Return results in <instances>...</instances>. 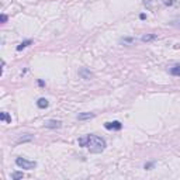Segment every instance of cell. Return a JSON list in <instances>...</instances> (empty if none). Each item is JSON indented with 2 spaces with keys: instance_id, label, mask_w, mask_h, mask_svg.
Returning <instances> with one entry per match:
<instances>
[{
  "instance_id": "cell-12",
  "label": "cell",
  "mask_w": 180,
  "mask_h": 180,
  "mask_svg": "<svg viewBox=\"0 0 180 180\" xmlns=\"http://www.w3.org/2000/svg\"><path fill=\"white\" fill-rule=\"evenodd\" d=\"M24 177V175L21 173V172H14V173H12V179L13 180H18V179H23Z\"/></svg>"
},
{
  "instance_id": "cell-17",
  "label": "cell",
  "mask_w": 180,
  "mask_h": 180,
  "mask_svg": "<svg viewBox=\"0 0 180 180\" xmlns=\"http://www.w3.org/2000/svg\"><path fill=\"white\" fill-rule=\"evenodd\" d=\"M152 166H154V163H146V165H145V169H151Z\"/></svg>"
},
{
  "instance_id": "cell-13",
  "label": "cell",
  "mask_w": 180,
  "mask_h": 180,
  "mask_svg": "<svg viewBox=\"0 0 180 180\" xmlns=\"http://www.w3.org/2000/svg\"><path fill=\"white\" fill-rule=\"evenodd\" d=\"M170 26L176 27V28H179V30H180V17L175 18V20H172V21H170Z\"/></svg>"
},
{
  "instance_id": "cell-1",
  "label": "cell",
  "mask_w": 180,
  "mask_h": 180,
  "mask_svg": "<svg viewBox=\"0 0 180 180\" xmlns=\"http://www.w3.org/2000/svg\"><path fill=\"white\" fill-rule=\"evenodd\" d=\"M79 145L87 148L91 154H102L107 146L104 138L97 135H86L83 138H79Z\"/></svg>"
},
{
  "instance_id": "cell-3",
  "label": "cell",
  "mask_w": 180,
  "mask_h": 180,
  "mask_svg": "<svg viewBox=\"0 0 180 180\" xmlns=\"http://www.w3.org/2000/svg\"><path fill=\"white\" fill-rule=\"evenodd\" d=\"M104 128L106 129H114V131H120L122 128V124L120 121H113V122H106L104 124Z\"/></svg>"
},
{
  "instance_id": "cell-11",
  "label": "cell",
  "mask_w": 180,
  "mask_h": 180,
  "mask_svg": "<svg viewBox=\"0 0 180 180\" xmlns=\"http://www.w3.org/2000/svg\"><path fill=\"white\" fill-rule=\"evenodd\" d=\"M170 73L173 76H180V65H175L173 68H170Z\"/></svg>"
},
{
  "instance_id": "cell-2",
  "label": "cell",
  "mask_w": 180,
  "mask_h": 180,
  "mask_svg": "<svg viewBox=\"0 0 180 180\" xmlns=\"http://www.w3.org/2000/svg\"><path fill=\"white\" fill-rule=\"evenodd\" d=\"M16 165L18 167H21V169H26V170H32L37 166V162L35 160H28V159H24V158H17Z\"/></svg>"
},
{
  "instance_id": "cell-18",
  "label": "cell",
  "mask_w": 180,
  "mask_h": 180,
  "mask_svg": "<svg viewBox=\"0 0 180 180\" xmlns=\"http://www.w3.org/2000/svg\"><path fill=\"white\" fill-rule=\"evenodd\" d=\"M139 18H141V20H145V18H146V16H145V14H141V16H139Z\"/></svg>"
},
{
  "instance_id": "cell-7",
  "label": "cell",
  "mask_w": 180,
  "mask_h": 180,
  "mask_svg": "<svg viewBox=\"0 0 180 180\" xmlns=\"http://www.w3.org/2000/svg\"><path fill=\"white\" fill-rule=\"evenodd\" d=\"M37 106H38L39 108H47L48 106H49V102L47 100V99H44V97H41L37 100Z\"/></svg>"
},
{
  "instance_id": "cell-5",
  "label": "cell",
  "mask_w": 180,
  "mask_h": 180,
  "mask_svg": "<svg viewBox=\"0 0 180 180\" xmlns=\"http://www.w3.org/2000/svg\"><path fill=\"white\" fill-rule=\"evenodd\" d=\"M79 75L83 77V79H86V80H89L90 77L93 76V75H91V72H90L89 69H86V68H82V69L79 70Z\"/></svg>"
},
{
  "instance_id": "cell-10",
  "label": "cell",
  "mask_w": 180,
  "mask_h": 180,
  "mask_svg": "<svg viewBox=\"0 0 180 180\" xmlns=\"http://www.w3.org/2000/svg\"><path fill=\"white\" fill-rule=\"evenodd\" d=\"M31 44H32V41H31V39L23 41V42H21V44H20L18 47H17V51H23L24 48H27V47H28V45H31Z\"/></svg>"
},
{
  "instance_id": "cell-4",
  "label": "cell",
  "mask_w": 180,
  "mask_h": 180,
  "mask_svg": "<svg viewBox=\"0 0 180 180\" xmlns=\"http://www.w3.org/2000/svg\"><path fill=\"white\" fill-rule=\"evenodd\" d=\"M45 127L47 128H61L62 127V122L58 121V120H49L45 122Z\"/></svg>"
},
{
  "instance_id": "cell-9",
  "label": "cell",
  "mask_w": 180,
  "mask_h": 180,
  "mask_svg": "<svg viewBox=\"0 0 180 180\" xmlns=\"http://www.w3.org/2000/svg\"><path fill=\"white\" fill-rule=\"evenodd\" d=\"M158 38V35L156 34H146V35H142L141 41L142 42H149V41H154V39Z\"/></svg>"
},
{
  "instance_id": "cell-16",
  "label": "cell",
  "mask_w": 180,
  "mask_h": 180,
  "mask_svg": "<svg viewBox=\"0 0 180 180\" xmlns=\"http://www.w3.org/2000/svg\"><path fill=\"white\" fill-rule=\"evenodd\" d=\"M0 21H1V23H6V21H7V16H6V14H1V16H0Z\"/></svg>"
},
{
  "instance_id": "cell-8",
  "label": "cell",
  "mask_w": 180,
  "mask_h": 180,
  "mask_svg": "<svg viewBox=\"0 0 180 180\" xmlns=\"http://www.w3.org/2000/svg\"><path fill=\"white\" fill-rule=\"evenodd\" d=\"M0 120H1L3 122H6V124H10V122H12V117L9 116V113H6V111L0 113Z\"/></svg>"
},
{
  "instance_id": "cell-6",
  "label": "cell",
  "mask_w": 180,
  "mask_h": 180,
  "mask_svg": "<svg viewBox=\"0 0 180 180\" xmlns=\"http://www.w3.org/2000/svg\"><path fill=\"white\" fill-rule=\"evenodd\" d=\"M90 118H94V114L93 113H80L77 116V120L79 121H86V120H90Z\"/></svg>"
},
{
  "instance_id": "cell-14",
  "label": "cell",
  "mask_w": 180,
  "mask_h": 180,
  "mask_svg": "<svg viewBox=\"0 0 180 180\" xmlns=\"http://www.w3.org/2000/svg\"><path fill=\"white\" fill-rule=\"evenodd\" d=\"M135 39L132 38V37H127V38H121V42L122 44H132Z\"/></svg>"
},
{
  "instance_id": "cell-15",
  "label": "cell",
  "mask_w": 180,
  "mask_h": 180,
  "mask_svg": "<svg viewBox=\"0 0 180 180\" xmlns=\"http://www.w3.org/2000/svg\"><path fill=\"white\" fill-rule=\"evenodd\" d=\"M30 139H32V135H27V137H21V138H20V142L30 141Z\"/></svg>"
}]
</instances>
